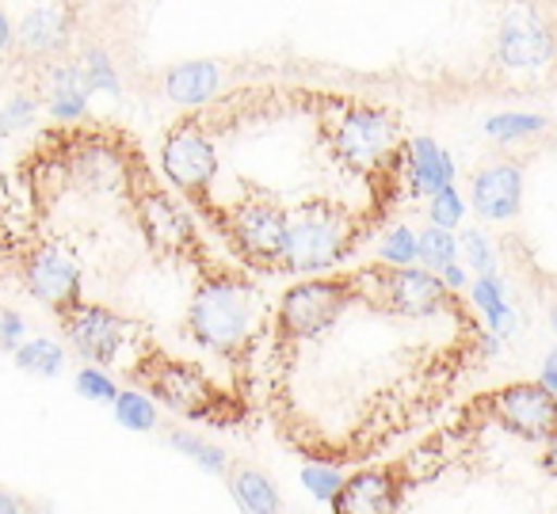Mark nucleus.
Wrapping results in <instances>:
<instances>
[{
	"instance_id": "obj_1",
	"label": "nucleus",
	"mask_w": 557,
	"mask_h": 514,
	"mask_svg": "<svg viewBox=\"0 0 557 514\" xmlns=\"http://www.w3.org/2000/svg\"><path fill=\"white\" fill-rule=\"evenodd\" d=\"M333 514H557V397L511 381L394 461L348 476Z\"/></svg>"
},
{
	"instance_id": "obj_2",
	"label": "nucleus",
	"mask_w": 557,
	"mask_h": 514,
	"mask_svg": "<svg viewBox=\"0 0 557 514\" xmlns=\"http://www.w3.org/2000/svg\"><path fill=\"white\" fill-rule=\"evenodd\" d=\"M268 301L245 271H210L199 278L184 313V336L230 366H245L263 336Z\"/></svg>"
},
{
	"instance_id": "obj_3",
	"label": "nucleus",
	"mask_w": 557,
	"mask_h": 514,
	"mask_svg": "<svg viewBox=\"0 0 557 514\" xmlns=\"http://www.w3.org/2000/svg\"><path fill=\"white\" fill-rule=\"evenodd\" d=\"M382 225V210L344 206L336 199H306L290 210V233L278 275H325L341 267L367 237Z\"/></svg>"
},
{
	"instance_id": "obj_4",
	"label": "nucleus",
	"mask_w": 557,
	"mask_h": 514,
	"mask_svg": "<svg viewBox=\"0 0 557 514\" xmlns=\"http://www.w3.org/2000/svg\"><path fill=\"white\" fill-rule=\"evenodd\" d=\"M126 377H131L138 389H146L149 397L169 404L172 412H180L184 419L210 423V427L230 430L248 415L245 397L218 389L199 362L164 354L161 347H153V339H149L146 351L126 366Z\"/></svg>"
},
{
	"instance_id": "obj_5",
	"label": "nucleus",
	"mask_w": 557,
	"mask_h": 514,
	"mask_svg": "<svg viewBox=\"0 0 557 514\" xmlns=\"http://www.w3.org/2000/svg\"><path fill=\"white\" fill-rule=\"evenodd\" d=\"M359 293H363L359 271L313 275L295 283L278 298L275 316H271V354H287L302 343H318L356 309Z\"/></svg>"
},
{
	"instance_id": "obj_6",
	"label": "nucleus",
	"mask_w": 557,
	"mask_h": 514,
	"mask_svg": "<svg viewBox=\"0 0 557 514\" xmlns=\"http://www.w3.org/2000/svg\"><path fill=\"white\" fill-rule=\"evenodd\" d=\"M126 199H131L134 214H138L141 237H146V245L157 255L176 263H191L202 275L214 271L207 263V248L199 240V229L191 222V206L180 202L164 184H157V176L138 156H131V168H126Z\"/></svg>"
},
{
	"instance_id": "obj_7",
	"label": "nucleus",
	"mask_w": 557,
	"mask_h": 514,
	"mask_svg": "<svg viewBox=\"0 0 557 514\" xmlns=\"http://www.w3.org/2000/svg\"><path fill=\"white\" fill-rule=\"evenodd\" d=\"M214 233L240 255V267L278 275V263H283V248H287V233H290V210L271 191L245 184V195L218 214Z\"/></svg>"
},
{
	"instance_id": "obj_8",
	"label": "nucleus",
	"mask_w": 557,
	"mask_h": 514,
	"mask_svg": "<svg viewBox=\"0 0 557 514\" xmlns=\"http://www.w3.org/2000/svg\"><path fill=\"white\" fill-rule=\"evenodd\" d=\"M161 168L169 184L184 195L191 214H202L210 222L214 217V179H218V146L202 118H184L164 134L161 146Z\"/></svg>"
},
{
	"instance_id": "obj_9",
	"label": "nucleus",
	"mask_w": 557,
	"mask_h": 514,
	"mask_svg": "<svg viewBox=\"0 0 557 514\" xmlns=\"http://www.w3.org/2000/svg\"><path fill=\"white\" fill-rule=\"evenodd\" d=\"M65 339L73 343V351L81 354L92 366H131V347H146L149 331L141 328L138 321L123 316L111 305H96V301H85L73 313L58 316Z\"/></svg>"
},
{
	"instance_id": "obj_10",
	"label": "nucleus",
	"mask_w": 557,
	"mask_h": 514,
	"mask_svg": "<svg viewBox=\"0 0 557 514\" xmlns=\"http://www.w3.org/2000/svg\"><path fill=\"white\" fill-rule=\"evenodd\" d=\"M16 267H20V286L39 305H47L54 316H65L77 305H85V275H81L77 260L65 248L50 245V240L20 245Z\"/></svg>"
},
{
	"instance_id": "obj_11",
	"label": "nucleus",
	"mask_w": 557,
	"mask_h": 514,
	"mask_svg": "<svg viewBox=\"0 0 557 514\" xmlns=\"http://www.w3.org/2000/svg\"><path fill=\"white\" fill-rule=\"evenodd\" d=\"M554 54L557 42L549 27L527 4L508 9L500 32H496V62L504 70H542L546 62H554Z\"/></svg>"
},
{
	"instance_id": "obj_12",
	"label": "nucleus",
	"mask_w": 557,
	"mask_h": 514,
	"mask_svg": "<svg viewBox=\"0 0 557 514\" xmlns=\"http://www.w3.org/2000/svg\"><path fill=\"white\" fill-rule=\"evenodd\" d=\"M73 39L70 0H39L32 12L16 24V47L42 65H54L65 58Z\"/></svg>"
},
{
	"instance_id": "obj_13",
	"label": "nucleus",
	"mask_w": 557,
	"mask_h": 514,
	"mask_svg": "<svg viewBox=\"0 0 557 514\" xmlns=\"http://www.w3.org/2000/svg\"><path fill=\"white\" fill-rule=\"evenodd\" d=\"M473 210L488 222H508L523 202V172L516 164H488L473 176Z\"/></svg>"
},
{
	"instance_id": "obj_14",
	"label": "nucleus",
	"mask_w": 557,
	"mask_h": 514,
	"mask_svg": "<svg viewBox=\"0 0 557 514\" xmlns=\"http://www.w3.org/2000/svg\"><path fill=\"white\" fill-rule=\"evenodd\" d=\"M405 187L412 195H440L443 187H455V161L432 138H412L405 146Z\"/></svg>"
},
{
	"instance_id": "obj_15",
	"label": "nucleus",
	"mask_w": 557,
	"mask_h": 514,
	"mask_svg": "<svg viewBox=\"0 0 557 514\" xmlns=\"http://www.w3.org/2000/svg\"><path fill=\"white\" fill-rule=\"evenodd\" d=\"M88 100L92 88L85 85V73L77 62H54L47 65V80H42V103L54 115V123H81L88 115Z\"/></svg>"
},
{
	"instance_id": "obj_16",
	"label": "nucleus",
	"mask_w": 557,
	"mask_h": 514,
	"mask_svg": "<svg viewBox=\"0 0 557 514\" xmlns=\"http://www.w3.org/2000/svg\"><path fill=\"white\" fill-rule=\"evenodd\" d=\"M218 85H222V70L214 62H180L164 73V96L180 108H202V103L214 100Z\"/></svg>"
},
{
	"instance_id": "obj_17",
	"label": "nucleus",
	"mask_w": 557,
	"mask_h": 514,
	"mask_svg": "<svg viewBox=\"0 0 557 514\" xmlns=\"http://www.w3.org/2000/svg\"><path fill=\"white\" fill-rule=\"evenodd\" d=\"M233 499L245 506L248 514H278V491L260 468H240L233 473Z\"/></svg>"
},
{
	"instance_id": "obj_18",
	"label": "nucleus",
	"mask_w": 557,
	"mask_h": 514,
	"mask_svg": "<svg viewBox=\"0 0 557 514\" xmlns=\"http://www.w3.org/2000/svg\"><path fill=\"white\" fill-rule=\"evenodd\" d=\"M12 354H16V366L32 377H58L65 369L62 343H58V339H47V336L24 339Z\"/></svg>"
},
{
	"instance_id": "obj_19",
	"label": "nucleus",
	"mask_w": 557,
	"mask_h": 514,
	"mask_svg": "<svg viewBox=\"0 0 557 514\" xmlns=\"http://www.w3.org/2000/svg\"><path fill=\"white\" fill-rule=\"evenodd\" d=\"M81 73H85V85L100 96H119L123 92V80H119V70L111 62V54L103 47H85V54L77 58Z\"/></svg>"
},
{
	"instance_id": "obj_20",
	"label": "nucleus",
	"mask_w": 557,
	"mask_h": 514,
	"mask_svg": "<svg viewBox=\"0 0 557 514\" xmlns=\"http://www.w3.org/2000/svg\"><path fill=\"white\" fill-rule=\"evenodd\" d=\"M169 446H172V450H180V453H187V457H195L202 468H207V473H214V476L230 473V461H225V453L218 450V446H210L207 438L191 435V430H172Z\"/></svg>"
},
{
	"instance_id": "obj_21",
	"label": "nucleus",
	"mask_w": 557,
	"mask_h": 514,
	"mask_svg": "<svg viewBox=\"0 0 557 514\" xmlns=\"http://www.w3.org/2000/svg\"><path fill=\"white\" fill-rule=\"evenodd\" d=\"M111 408H115V419L123 423L126 430H153L157 427V408L146 392H134V389L119 392V397L111 400Z\"/></svg>"
},
{
	"instance_id": "obj_22",
	"label": "nucleus",
	"mask_w": 557,
	"mask_h": 514,
	"mask_svg": "<svg viewBox=\"0 0 557 514\" xmlns=\"http://www.w3.org/2000/svg\"><path fill=\"white\" fill-rule=\"evenodd\" d=\"M458 248H462V245H458L450 229H440V225H432V229L420 233V260H424L428 271L450 267V263H455V255H458Z\"/></svg>"
},
{
	"instance_id": "obj_23",
	"label": "nucleus",
	"mask_w": 557,
	"mask_h": 514,
	"mask_svg": "<svg viewBox=\"0 0 557 514\" xmlns=\"http://www.w3.org/2000/svg\"><path fill=\"white\" fill-rule=\"evenodd\" d=\"M35 118H39V100L32 92H16L0 108V138H16V134L32 130Z\"/></svg>"
},
{
	"instance_id": "obj_24",
	"label": "nucleus",
	"mask_w": 557,
	"mask_h": 514,
	"mask_svg": "<svg viewBox=\"0 0 557 514\" xmlns=\"http://www.w3.org/2000/svg\"><path fill=\"white\" fill-rule=\"evenodd\" d=\"M546 130V118L542 115H519V111H508V115H493L485 123V134L496 141H519L531 138V134Z\"/></svg>"
},
{
	"instance_id": "obj_25",
	"label": "nucleus",
	"mask_w": 557,
	"mask_h": 514,
	"mask_svg": "<svg viewBox=\"0 0 557 514\" xmlns=\"http://www.w3.org/2000/svg\"><path fill=\"white\" fill-rule=\"evenodd\" d=\"M382 260L394 263V267H412L420 260V237L409 225H394L386 233V245H382Z\"/></svg>"
},
{
	"instance_id": "obj_26",
	"label": "nucleus",
	"mask_w": 557,
	"mask_h": 514,
	"mask_svg": "<svg viewBox=\"0 0 557 514\" xmlns=\"http://www.w3.org/2000/svg\"><path fill=\"white\" fill-rule=\"evenodd\" d=\"M462 214H466V206L455 187H443L440 195L428 199V217H432V225H440V229H455V225L462 222Z\"/></svg>"
},
{
	"instance_id": "obj_27",
	"label": "nucleus",
	"mask_w": 557,
	"mask_h": 514,
	"mask_svg": "<svg viewBox=\"0 0 557 514\" xmlns=\"http://www.w3.org/2000/svg\"><path fill=\"white\" fill-rule=\"evenodd\" d=\"M302 484H306V488H310L318 499L333 503L336 491L344 488V476L336 473V465H318V461H313V465H306V468H302Z\"/></svg>"
},
{
	"instance_id": "obj_28",
	"label": "nucleus",
	"mask_w": 557,
	"mask_h": 514,
	"mask_svg": "<svg viewBox=\"0 0 557 514\" xmlns=\"http://www.w3.org/2000/svg\"><path fill=\"white\" fill-rule=\"evenodd\" d=\"M458 245H462L466 260H470V267L478 271V275H493V271H496V252L478 229L462 233V240H458Z\"/></svg>"
},
{
	"instance_id": "obj_29",
	"label": "nucleus",
	"mask_w": 557,
	"mask_h": 514,
	"mask_svg": "<svg viewBox=\"0 0 557 514\" xmlns=\"http://www.w3.org/2000/svg\"><path fill=\"white\" fill-rule=\"evenodd\" d=\"M77 389L85 392L88 400H108V404L119 397V385L111 381V377L103 374L100 366H85V369H81V374H77Z\"/></svg>"
},
{
	"instance_id": "obj_30",
	"label": "nucleus",
	"mask_w": 557,
	"mask_h": 514,
	"mask_svg": "<svg viewBox=\"0 0 557 514\" xmlns=\"http://www.w3.org/2000/svg\"><path fill=\"white\" fill-rule=\"evenodd\" d=\"M27 336V324L16 309H4V328H0V351H16Z\"/></svg>"
},
{
	"instance_id": "obj_31",
	"label": "nucleus",
	"mask_w": 557,
	"mask_h": 514,
	"mask_svg": "<svg viewBox=\"0 0 557 514\" xmlns=\"http://www.w3.org/2000/svg\"><path fill=\"white\" fill-rule=\"evenodd\" d=\"M12 50H16V24L0 9V54H12Z\"/></svg>"
},
{
	"instance_id": "obj_32",
	"label": "nucleus",
	"mask_w": 557,
	"mask_h": 514,
	"mask_svg": "<svg viewBox=\"0 0 557 514\" xmlns=\"http://www.w3.org/2000/svg\"><path fill=\"white\" fill-rule=\"evenodd\" d=\"M440 278L450 286V290H462V286H466V271L458 267V263H450V267H443V271H440Z\"/></svg>"
},
{
	"instance_id": "obj_33",
	"label": "nucleus",
	"mask_w": 557,
	"mask_h": 514,
	"mask_svg": "<svg viewBox=\"0 0 557 514\" xmlns=\"http://www.w3.org/2000/svg\"><path fill=\"white\" fill-rule=\"evenodd\" d=\"M0 514H24V506H20L16 496H9V491H0Z\"/></svg>"
},
{
	"instance_id": "obj_34",
	"label": "nucleus",
	"mask_w": 557,
	"mask_h": 514,
	"mask_svg": "<svg viewBox=\"0 0 557 514\" xmlns=\"http://www.w3.org/2000/svg\"><path fill=\"white\" fill-rule=\"evenodd\" d=\"M542 385H546V389L557 397V369H554V366H546V369H542Z\"/></svg>"
},
{
	"instance_id": "obj_35",
	"label": "nucleus",
	"mask_w": 557,
	"mask_h": 514,
	"mask_svg": "<svg viewBox=\"0 0 557 514\" xmlns=\"http://www.w3.org/2000/svg\"><path fill=\"white\" fill-rule=\"evenodd\" d=\"M546 366H554V369H557V351H549V359H546Z\"/></svg>"
},
{
	"instance_id": "obj_36",
	"label": "nucleus",
	"mask_w": 557,
	"mask_h": 514,
	"mask_svg": "<svg viewBox=\"0 0 557 514\" xmlns=\"http://www.w3.org/2000/svg\"><path fill=\"white\" fill-rule=\"evenodd\" d=\"M0 328H4V309H0Z\"/></svg>"
},
{
	"instance_id": "obj_37",
	"label": "nucleus",
	"mask_w": 557,
	"mask_h": 514,
	"mask_svg": "<svg viewBox=\"0 0 557 514\" xmlns=\"http://www.w3.org/2000/svg\"><path fill=\"white\" fill-rule=\"evenodd\" d=\"M554 328H557V313H554Z\"/></svg>"
}]
</instances>
